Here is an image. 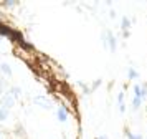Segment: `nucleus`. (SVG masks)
<instances>
[{
  "label": "nucleus",
  "mask_w": 147,
  "mask_h": 139,
  "mask_svg": "<svg viewBox=\"0 0 147 139\" xmlns=\"http://www.w3.org/2000/svg\"><path fill=\"white\" fill-rule=\"evenodd\" d=\"M8 91L13 94V98L17 99V101H20L22 99V96H23V91H22V88L20 86H15V85H12L10 88H8Z\"/></svg>",
  "instance_id": "7"
},
{
  "label": "nucleus",
  "mask_w": 147,
  "mask_h": 139,
  "mask_svg": "<svg viewBox=\"0 0 147 139\" xmlns=\"http://www.w3.org/2000/svg\"><path fill=\"white\" fill-rule=\"evenodd\" d=\"M107 50L111 53H116V50H117V38L114 37L111 30H107Z\"/></svg>",
  "instance_id": "5"
},
{
  "label": "nucleus",
  "mask_w": 147,
  "mask_h": 139,
  "mask_svg": "<svg viewBox=\"0 0 147 139\" xmlns=\"http://www.w3.org/2000/svg\"><path fill=\"white\" fill-rule=\"evenodd\" d=\"M8 88H10V85L7 83V79H5V78H0V98H2V96L8 91Z\"/></svg>",
  "instance_id": "12"
},
{
  "label": "nucleus",
  "mask_w": 147,
  "mask_h": 139,
  "mask_svg": "<svg viewBox=\"0 0 147 139\" xmlns=\"http://www.w3.org/2000/svg\"><path fill=\"white\" fill-rule=\"evenodd\" d=\"M0 75L5 79H10L13 76V70H12L10 63H7V61H2V63H0Z\"/></svg>",
  "instance_id": "4"
},
{
  "label": "nucleus",
  "mask_w": 147,
  "mask_h": 139,
  "mask_svg": "<svg viewBox=\"0 0 147 139\" xmlns=\"http://www.w3.org/2000/svg\"><path fill=\"white\" fill-rule=\"evenodd\" d=\"M139 76L140 75L136 68H127V79H129V81H134V79H137Z\"/></svg>",
  "instance_id": "11"
},
{
  "label": "nucleus",
  "mask_w": 147,
  "mask_h": 139,
  "mask_svg": "<svg viewBox=\"0 0 147 139\" xmlns=\"http://www.w3.org/2000/svg\"><path fill=\"white\" fill-rule=\"evenodd\" d=\"M99 85H101V79H96V81L93 83V86H91V91H94V90H96Z\"/></svg>",
  "instance_id": "16"
},
{
  "label": "nucleus",
  "mask_w": 147,
  "mask_h": 139,
  "mask_svg": "<svg viewBox=\"0 0 147 139\" xmlns=\"http://www.w3.org/2000/svg\"><path fill=\"white\" fill-rule=\"evenodd\" d=\"M109 17H111V18H116V17H117V12H116V10H111V12H109Z\"/></svg>",
  "instance_id": "19"
},
{
  "label": "nucleus",
  "mask_w": 147,
  "mask_h": 139,
  "mask_svg": "<svg viewBox=\"0 0 147 139\" xmlns=\"http://www.w3.org/2000/svg\"><path fill=\"white\" fill-rule=\"evenodd\" d=\"M119 113H121V114H124V113H126V103L119 106Z\"/></svg>",
  "instance_id": "18"
},
{
  "label": "nucleus",
  "mask_w": 147,
  "mask_h": 139,
  "mask_svg": "<svg viewBox=\"0 0 147 139\" xmlns=\"http://www.w3.org/2000/svg\"><path fill=\"white\" fill-rule=\"evenodd\" d=\"M22 2H18V0H3L0 5H2V8H5V10H12V8H17V7H20Z\"/></svg>",
  "instance_id": "6"
},
{
  "label": "nucleus",
  "mask_w": 147,
  "mask_h": 139,
  "mask_svg": "<svg viewBox=\"0 0 147 139\" xmlns=\"http://www.w3.org/2000/svg\"><path fill=\"white\" fill-rule=\"evenodd\" d=\"M96 139H109V138H107L106 134H102V136H98V138H96Z\"/></svg>",
  "instance_id": "21"
},
{
  "label": "nucleus",
  "mask_w": 147,
  "mask_h": 139,
  "mask_svg": "<svg viewBox=\"0 0 147 139\" xmlns=\"http://www.w3.org/2000/svg\"><path fill=\"white\" fill-rule=\"evenodd\" d=\"M124 96H126V94H124V91H121L119 94H117V104H124Z\"/></svg>",
  "instance_id": "15"
},
{
  "label": "nucleus",
  "mask_w": 147,
  "mask_h": 139,
  "mask_svg": "<svg viewBox=\"0 0 147 139\" xmlns=\"http://www.w3.org/2000/svg\"><path fill=\"white\" fill-rule=\"evenodd\" d=\"M132 91H134V96L140 98V85H134L132 86Z\"/></svg>",
  "instance_id": "14"
},
{
  "label": "nucleus",
  "mask_w": 147,
  "mask_h": 139,
  "mask_svg": "<svg viewBox=\"0 0 147 139\" xmlns=\"http://www.w3.org/2000/svg\"><path fill=\"white\" fill-rule=\"evenodd\" d=\"M131 37V32H122V38H129Z\"/></svg>",
  "instance_id": "20"
},
{
  "label": "nucleus",
  "mask_w": 147,
  "mask_h": 139,
  "mask_svg": "<svg viewBox=\"0 0 147 139\" xmlns=\"http://www.w3.org/2000/svg\"><path fill=\"white\" fill-rule=\"evenodd\" d=\"M146 116H147V106H146Z\"/></svg>",
  "instance_id": "22"
},
{
  "label": "nucleus",
  "mask_w": 147,
  "mask_h": 139,
  "mask_svg": "<svg viewBox=\"0 0 147 139\" xmlns=\"http://www.w3.org/2000/svg\"><path fill=\"white\" fill-rule=\"evenodd\" d=\"M17 103H18V101L13 98V94H12L10 91H7L2 98H0V106H2V108H5V109H8V111H10Z\"/></svg>",
  "instance_id": "1"
},
{
  "label": "nucleus",
  "mask_w": 147,
  "mask_h": 139,
  "mask_svg": "<svg viewBox=\"0 0 147 139\" xmlns=\"http://www.w3.org/2000/svg\"><path fill=\"white\" fill-rule=\"evenodd\" d=\"M144 103V99L142 98H137V96H132V101H131V108H132V111H139L140 106Z\"/></svg>",
  "instance_id": "10"
},
{
  "label": "nucleus",
  "mask_w": 147,
  "mask_h": 139,
  "mask_svg": "<svg viewBox=\"0 0 147 139\" xmlns=\"http://www.w3.org/2000/svg\"><path fill=\"white\" fill-rule=\"evenodd\" d=\"M8 118H10V111L0 106V124L5 123V121H8Z\"/></svg>",
  "instance_id": "13"
},
{
  "label": "nucleus",
  "mask_w": 147,
  "mask_h": 139,
  "mask_svg": "<svg viewBox=\"0 0 147 139\" xmlns=\"http://www.w3.org/2000/svg\"><path fill=\"white\" fill-rule=\"evenodd\" d=\"M124 136H126V139H144L142 134H139V132H132L129 127H124Z\"/></svg>",
  "instance_id": "8"
},
{
  "label": "nucleus",
  "mask_w": 147,
  "mask_h": 139,
  "mask_svg": "<svg viewBox=\"0 0 147 139\" xmlns=\"http://www.w3.org/2000/svg\"><path fill=\"white\" fill-rule=\"evenodd\" d=\"M0 139H8V132L0 131Z\"/></svg>",
  "instance_id": "17"
},
{
  "label": "nucleus",
  "mask_w": 147,
  "mask_h": 139,
  "mask_svg": "<svg viewBox=\"0 0 147 139\" xmlns=\"http://www.w3.org/2000/svg\"><path fill=\"white\" fill-rule=\"evenodd\" d=\"M131 25H132V20L129 18V17H122L121 18V30L122 32H129Z\"/></svg>",
  "instance_id": "9"
},
{
  "label": "nucleus",
  "mask_w": 147,
  "mask_h": 139,
  "mask_svg": "<svg viewBox=\"0 0 147 139\" xmlns=\"http://www.w3.org/2000/svg\"><path fill=\"white\" fill-rule=\"evenodd\" d=\"M55 116H56V119H58L60 123H68V119H69V109H68L65 104L56 106V109H55Z\"/></svg>",
  "instance_id": "2"
},
{
  "label": "nucleus",
  "mask_w": 147,
  "mask_h": 139,
  "mask_svg": "<svg viewBox=\"0 0 147 139\" xmlns=\"http://www.w3.org/2000/svg\"><path fill=\"white\" fill-rule=\"evenodd\" d=\"M33 104L40 106V108H43V109H51V108L55 106V103L48 98V96H35L33 98Z\"/></svg>",
  "instance_id": "3"
}]
</instances>
